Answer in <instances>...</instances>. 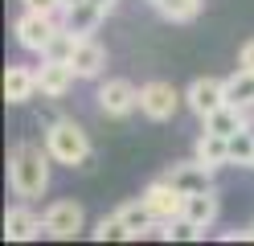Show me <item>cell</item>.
<instances>
[{
  "label": "cell",
  "mask_w": 254,
  "mask_h": 246,
  "mask_svg": "<svg viewBox=\"0 0 254 246\" xmlns=\"http://www.w3.org/2000/svg\"><path fill=\"white\" fill-rule=\"evenodd\" d=\"M50 148L45 144H17L8 152V185L21 201H37L50 189Z\"/></svg>",
  "instance_id": "cell-1"
},
{
  "label": "cell",
  "mask_w": 254,
  "mask_h": 246,
  "mask_svg": "<svg viewBox=\"0 0 254 246\" xmlns=\"http://www.w3.org/2000/svg\"><path fill=\"white\" fill-rule=\"evenodd\" d=\"M45 148H50L54 164H66V168H90L94 164V144L82 131V123L74 119H54L45 127Z\"/></svg>",
  "instance_id": "cell-2"
},
{
  "label": "cell",
  "mask_w": 254,
  "mask_h": 246,
  "mask_svg": "<svg viewBox=\"0 0 254 246\" xmlns=\"http://www.w3.org/2000/svg\"><path fill=\"white\" fill-rule=\"evenodd\" d=\"M181 103H185V94L172 86V82H164V78H152V82H144V86H139V111H144L152 123L172 119Z\"/></svg>",
  "instance_id": "cell-3"
},
{
  "label": "cell",
  "mask_w": 254,
  "mask_h": 246,
  "mask_svg": "<svg viewBox=\"0 0 254 246\" xmlns=\"http://www.w3.org/2000/svg\"><path fill=\"white\" fill-rule=\"evenodd\" d=\"M62 25L54 21L50 12H33V8H25L17 16V25H12V33H17V45L29 49V54H45V45L54 41V33Z\"/></svg>",
  "instance_id": "cell-4"
},
{
  "label": "cell",
  "mask_w": 254,
  "mask_h": 246,
  "mask_svg": "<svg viewBox=\"0 0 254 246\" xmlns=\"http://www.w3.org/2000/svg\"><path fill=\"white\" fill-rule=\"evenodd\" d=\"M94 98H99V111L111 115V119H127V115L139 111V86L127 78H107Z\"/></svg>",
  "instance_id": "cell-5"
},
{
  "label": "cell",
  "mask_w": 254,
  "mask_h": 246,
  "mask_svg": "<svg viewBox=\"0 0 254 246\" xmlns=\"http://www.w3.org/2000/svg\"><path fill=\"white\" fill-rule=\"evenodd\" d=\"M139 197L148 201V209H152V218H156V222H177V218H185V201H189V197H185L177 185H172L168 176L152 180V185L139 193Z\"/></svg>",
  "instance_id": "cell-6"
},
{
  "label": "cell",
  "mask_w": 254,
  "mask_h": 246,
  "mask_svg": "<svg viewBox=\"0 0 254 246\" xmlns=\"http://www.w3.org/2000/svg\"><path fill=\"white\" fill-rule=\"evenodd\" d=\"M41 222H45V234L50 238H74V234H82L86 213H82V205H78L74 197H62V201H54L41 213Z\"/></svg>",
  "instance_id": "cell-7"
},
{
  "label": "cell",
  "mask_w": 254,
  "mask_h": 246,
  "mask_svg": "<svg viewBox=\"0 0 254 246\" xmlns=\"http://www.w3.org/2000/svg\"><path fill=\"white\" fill-rule=\"evenodd\" d=\"M185 107L193 111L197 119L213 115L217 107H226V78H213V74L193 78V82H189V90H185Z\"/></svg>",
  "instance_id": "cell-8"
},
{
  "label": "cell",
  "mask_w": 254,
  "mask_h": 246,
  "mask_svg": "<svg viewBox=\"0 0 254 246\" xmlns=\"http://www.w3.org/2000/svg\"><path fill=\"white\" fill-rule=\"evenodd\" d=\"M74 82H78V70L70 62H58V58H41V70H37V86L45 98H62V94H70L74 90Z\"/></svg>",
  "instance_id": "cell-9"
},
{
  "label": "cell",
  "mask_w": 254,
  "mask_h": 246,
  "mask_svg": "<svg viewBox=\"0 0 254 246\" xmlns=\"http://www.w3.org/2000/svg\"><path fill=\"white\" fill-rule=\"evenodd\" d=\"M164 176H168V180H172V185H177L185 197H189V193H205V189H213V168H205L197 156H193V160L172 164Z\"/></svg>",
  "instance_id": "cell-10"
},
{
  "label": "cell",
  "mask_w": 254,
  "mask_h": 246,
  "mask_svg": "<svg viewBox=\"0 0 254 246\" xmlns=\"http://www.w3.org/2000/svg\"><path fill=\"white\" fill-rule=\"evenodd\" d=\"M37 234H45V222L29 209V201L12 205V209L4 213V238H8V242H29V238H37Z\"/></svg>",
  "instance_id": "cell-11"
},
{
  "label": "cell",
  "mask_w": 254,
  "mask_h": 246,
  "mask_svg": "<svg viewBox=\"0 0 254 246\" xmlns=\"http://www.w3.org/2000/svg\"><path fill=\"white\" fill-rule=\"evenodd\" d=\"M70 66L78 70V78H99L103 66H107V49L94 41V37H78L74 54H70Z\"/></svg>",
  "instance_id": "cell-12"
},
{
  "label": "cell",
  "mask_w": 254,
  "mask_h": 246,
  "mask_svg": "<svg viewBox=\"0 0 254 246\" xmlns=\"http://www.w3.org/2000/svg\"><path fill=\"white\" fill-rule=\"evenodd\" d=\"M217 213H221V201H217V189H205V193H189V201H185V222H193L201 234L217 222Z\"/></svg>",
  "instance_id": "cell-13"
},
{
  "label": "cell",
  "mask_w": 254,
  "mask_h": 246,
  "mask_svg": "<svg viewBox=\"0 0 254 246\" xmlns=\"http://www.w3.org/2000/svg\"><path fill=\"white\" fill-rule=\"evenodd\" d=\"M33 94H41L37 70H33V66H8V70H4V98H8V103H29Z\"/></svg>",
  "instance_id": "cell-14"
},
{
  "label": "cell",
  "mask_w": 254,
  "mask_h": 246,
  "mask_svg": "<svg viewBox=\"0 0 254 246\" xmlns=\"http://www.w3.org/2000/svg\"><path fill=\"white\" fill-rule=\"evenodd\" d=\"M193 156L205 164V168H226L230 164V140L226 136H217V131H201L197 136V148H193Z\"/></svg>",
  "instance_id": "cell-15"
},
{
  "label": "cell",
  "mask_w": 254,
  "mask_h": 246,
  "mask_svg": "<svg viewBox=\"0 0 254 246\" xmlns=\"http://www.w3.org/2000/svg\"><path fill=\"white\" fill-rule=\"evenodd\" d=\"M62 25H66L74 37H94L103 25V12L90 4V0H82V4H74V8H62Z\"/></svg>",
  "instance_id": "cell-16"
},
{
  "label": "cell",
  "mask_w": 254,
  "mask_h": 246,
  "mask_svg": "<svg viewBox=\"0 0 254 246\" xmlns=\"http://www.w3.org/2000/svg\"><path fill=\"white\" fill-rule=\"evenodd\" d=\"M226 103L242 107V111H254V70L238 66V70L226 78Z\"/></svg>",
  "instance_id": "cell-17"
},
{
  "label": "cell",
  "mask_w": 254,
  "mask_h": 246,
  "mask_svg": "<svg viewBox=\"0 0 254 246\" xmlns=\"http://www.w3.org/2000/svg\"><path fill=\"white\" fill-rule=\"evenodd\" d=\"M246 115H250V111L226 103V107H217L213 115H205L201 123H205V131H217V136H226V140H230L234 131H242V127H246Z\"/></svg>",
  "instance_id": "cell-18"
},
{
  "label": "cell",
  "mask_w": 254,
  "mask_h": 246,
  "mask_svg": "<svg viewBox=\"0 0 254 246\" xmlns=\"http://www.w3.org/2000/svg\"><path fill=\"white\" fill-rule=\"evenodd\" d=\"M115 213L123 218V226L131 230V238H148V230L156 226V218H152V209H148L144 197H135V201H123Z\"/></svg>",
  "instance_id": "cell-19"
},
{
  "label": "cell",
  "mask_w": 254,
  "mask_h": 246,
  "mask_svg": "<svg viewBox=\"0 0 254 246\" xmlns=\"http://www.w3.org/2000/svg\"><path fill=\"white\" fill-rule=\"evenodd\" d=\"M160 16L164 21H172V25H185V21H193V16L201 12V0H160Z\"/></svg>",
  "instance_id": "cell-20"
},
{
  "label": "cell",
  "mask_w": 254,
  "mask_h": 246,
  "mask_svg": "<svg viewBox=\"0 0 254 246\" xmlns=\"http://www.w3.org/2000/svg\"><path fill=\"white\" fill-rule=\"evenodd\" d=\"M230 164H246V168H254V131L242 127L230 136Z\"/></svg>",
  "instance_id": "cell-21"
},
{
  "label": "cell",
  "mask_w": 254,
  "mask_h": 246,
  "mask_svg": "<svg viewBox=\"0 0 254 246\" xmlns=\"http://www.w3.org/2000/svg\"><path fill=\"white\" fill-rule=\"evenodd\" d=\"M94 238H99V242H127V238H131V230L123 226L119 213H111V218H99V222H94Z\"/></svg>",
  "instance_id": "cell-22"
},
{
  "label": "cell",
  "mask_w": 254,
  "mask_h": 246,
  "mask_svg": "<svg viewBox=\"0 0 254 246\" xmlns=\"http://www.w3.org/2000/svg\"><path fill=\"white\" fill-rule=\"evenodd\" d=\"M74 45H78V37H74V33H70L66 25H62V29L54 33V41L45 45V54H41V58H58V62H70V54H74Z\"/></svg>",
  "instance_id": "cell-23"
},
{
  "label": "cell",
  "mask_w": 254,
  "mask_h": 246,
  "mask_svg": "<svg viewBox=\"0 0 254 246\" xmlns=\"http://www.w3.org/2000/svg\"><path fill=\"white\" fill-rule=\"evenodd\" d=\"M25 8H33V12H50V16H58L62 12V0H21Z\"/></svg>",
  "instance_id": "cell-24"
},
{
  "label": "cell",
  "mask_w": 254,
  "mask_h": 246,
  "mask_svg": "<svg viewBox=\"0 0 254 246\" xmlns=\"http://www.w3.org/2000/svg\"><path fill=\"white\" fill-rule=\"evenodd\" d=\"M238 66H246V70H254V37L238 49Z\"/></svg>",
  "instance_id": "cell-25"
},
{
  "label": "cell",
  "mask_w": 254,
  "mask_h": 246,
  "mask_svg": "<svg viewBox=\"0 0 254 246\" xmlns=\"http://www.w3.org/2000/svg\"><path fill=\"white\" fill-rule=\"evenodd\" d=\"M90 4H94V8H99V12H103V16H107V12H111V8H115V4H119V0H90Z\"/></svg>",
  "instance_id": "cell-26"
},
{
  "label": "cell",
  "mask_w": 254,
  "mask_h": 246,
  "mask_svg": "<svg viewBox=\"0 0 254 246\" xmlns=\"http://www.w3.org/2000/svg\"><path fill=\"white\" fill-rule=\"evenodd\" d=\"M242 238H246V242H254V222H250V226L242 230Z\"/></svg>",
  "instance_id": "cell-27"
},
{
  "label": "cell",
  "mask_w": 254,
  "mask_h": 246,
  "mask_svg": "<svg viewBox=\"0 0 254 246\" xmlns=\"http://www.w3.org/2000/svg\"><path fill=\"white\" fill-rule=\"evenodd\" d=\"M74 4H82V0H62V8H74Z\"/></svg>",
  "instance_id": "cell-28"
},
{
  "label": "cell",
  "mask_w": 254,
  "mask_h": 246,
  "mask_svg": "<svg viewBox=\"0 0 254 246\" xmlns=\"http://www.w3.org/2000/svg\"><path fill=\"white\" fill-rule=\"evenodd\" d=\"M246 127H250V131H254V111H250V115H246Z\"/></svg>",
  "instance_id": "cell-29"
},
{
  "label": "cell",
  "mask_w": 254,
  "mask_h": 246,
  "mask_svg": "<svg viewBox=\"0 0 254 246\" xmlns=\"http://www.w3.org/2000/svg\"><path fill=\"white\" fill-rule=\"evenodd\" d=\"M152 4H160V0H152Z\"/></svg>",
  "instance_id": "cell-30"
}]
</instances>
